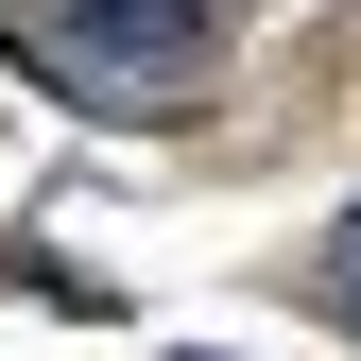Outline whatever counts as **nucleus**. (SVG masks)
Segmentation results:
<instances>
[{
    "instance_id": "nucleus-1",
    "label": "nucleus",
    "mask_w": 361,
    "mask_h": 361,
    "mask_svg": "<svg viewBox=\"0 0 361 361\" xmlns=\"http://www.w3.org/2000/svg\"><path fill=\"white\" fill-rule=\"evenodd\" d=\"M0 18L35 35V69L104 86V104H172V86H207V0H0Z\"/></svg>"
},
{
    "instance_id": "nucleus-2",
    "label": "nucleus",
    "mask_w": 361,
    "mask_h": 361,
    "mask_svg": "<svg viewBox=\"0 0 361 361\" xmlns=\"http://www.w3.org/2000/svg\"><path fill=\"white\" fill-rule=\"evenodd\" d=\"M327 310H344V327H361V207L327 224Z\"/></svg>"
}]
</instances>
